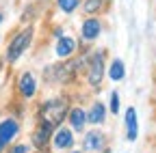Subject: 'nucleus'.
<instances>
[{
    "mask_svg": "<svg viewBox=\"0 0 156 153\" xmlns=\"http://www.w3.org/2000/svg\"><path fill=\"white\" fill-rule=\"evenodd\" d=\"M67 108H69V104H67V99H65V97H54V99L46 101V104H44V108H41V121L50 123L52 127H54V125H58V123L65 119Z\"/></svg>",
    "mask_w": 156,
    "mask_h": 153,
    "instance_id": "nucleus-1",
    "label": "nucleus"
},
{
    "mask_svg": "<svg viewBox=\"0 0 156 153\" xmlns=\"http://www.w3.org/2000/svg\"><path fill=\"white\" fill-rule=\"evenodd\" d=\"M30 39H33V28H26V30H22L15 39L11 41V45H9V61L13 63V61H17L20 56L24 54V50L30 45Z\"/></svg>",
    "mask_w": 156,
    "mask_h": 153,
    "instance_id": "nucleus-2",
    "label": "nucleus"
},
{
    "mask_svg": "<svg viewBox=\"0 0 156 153\" xmlns=\"http://www.w3.org/2000/svg\"><path fill=\"white\" fill-rule=\"evenodd\" d=\"M104 56H102V52H98V54H93V58H91V63H89V69H87V78H89V82L93 84V86H98L100 84V80H102V75H104Z\"/></svg>",
    "mask_w": 156,
    "mask_h": 153,
    "instance_id": "nucleus-3",
    "label": "nucleus"
},
{
    "mask_svg": "<svg viewBox=\"0 0 156 153\" xmlns=\"http://www.w3.org/2000/svg\"><path fill=\"white\" fill-rule=\"evenodd\" d=\"M52 125L50 123H46V121H41V125L37 127V131L33 134V142L37 145V147H44L46 142H48V138H50V134H52Z\"/></svg>",
    "mask_w": 156,
    "mask_h": 153,
    "instance_id": "nucleus-4",
    "label": "nucleus"
},
{
    "mask_svg": "<svg viewBox=\"0 0 156 153\" xmlns=\"http://www.w3.org/2000/svg\"><path fill=\"white\" fill-rule=\"evenodd\" d=\"M85 147L91 151H100L104 149V134L102 131H89L85 136Z\"/></svg>",
    "mask_w": 156,
    "mask_h": 153,
    "instance_id": "nucleus-5",
    "label": "nucleus"
},
{
    "mask_svg": "<svg viewBox=\"0 0 156 153\" xmlns=\"http://www.w3.org/2000/svg\"><path fill=\"white\" fill-rule=\"evenodd\" d=\"M17 134V123L15 121H11V119H7V121H2L0 123V140H2L5 145Z\"/></svg>",
    "mask_w": 156,
    "mask_h": 153,
    "instance_id": "nucleus-6",
    "label": "nucleus"
},
{
    "mask_svg": "<svg viewBox=\"0 0 156 153\" xmlns=\"http://www.w3.org/2000/svg\"><path fill=\"white\" fill-rule=\"evenodd\" d=\"M76 48V41L72 37H58V43H56V54L58 56H69Z\"/></svg>",
    "mask_w": 156,
    "mask_h": 153,
    "instance_id": "nucleus-7",
    "label": "nucleus"
},
{
    "mask_svg": "<svg viewBox=\"0 0 156 153\" xmlns=\"http://www.w3.org/2000/svg\"><path fill=\"white\" fill-rule=\"evenodd\" d=\"M98 35H100V22H98V20H87L83 24V37L87 41H91V39H95Z\"/></svg>",
    "mask_w": 156,
    "mask_h": 153,
    "instance_id": "nucleus-8",
    "label": "nucleus"
},
{
    "mask_svg": "<svg viewBox=\"0 0 156 153\" xmlns=\"http://www.w3.org/2000/svg\"><path fill=\"white\" fill-rule=\"evenodd\" d=\"M20 91H22L24 97H33L35 95V80L30 73H24L22 78H20Z\"/></svg>",
    "mask_w": 156,
    "mask_h": 153,
    "instance_id": "nucleus-9",
    "label": "nucleus"
},
{
    "mask_svg": "<svg viewBox=\"0 0 156 153\" xmlns=\"http://www.w3.org/2000/svg\"><path fill=\"white\" fill-rule=\"evenodd\" d=\"M126 127H128V138L134 140L136 138V112H134V108L126 110Z\"/></svg>",
    "mask_w": 156,
    "mask_h": 153,
    "instance_id": "nucleus-10",
    "label": "nucleus"
},
{
    "mask_svg": "<svg viewBox=\"0 0 156 153\" xmlns=\"http://www.w3.org/2000/svg\"><path fill=\"white\" fill-rule=\"evenodd\" d=\"M69 114V121H72V127L76 129V131H80L83 129V125H85V119H87V114L80 110V108H74L72 112H67Z\"/></svg>",
    "mask_w": 156,
    "mask_h": 153,
    "instance_id": "nucleus-11",
    "label": "nucleus"
},
{
    "mask_svg": "<svg viewBox=\"0 0 156 153\" xmlns=\"http://www.w3.org/2000/svg\"><path fill=\"white\" fill-rule=\"evenodd\" d=\"M74 138H72V131L69 129H61V131H56V136H54V145L58 149H65V147H72Z\"/></svg>",
    "mask_w": 156,
    "mask_h": 153,
    "instance_id": "nucleus-12",
    "label": "nucleus"
},
{
    "mask_svg": "<svg viewBox=\"0 0 156 153\" xmlns=\"http://www.w3.org/2000/svg\"><path fill=\"white\" fill-rule=\"evenodd\" d=\"M124 63L122 61H113V65H111V69H108V75H111V80H124Z\"/></svg>",
    "mask_w": 156,
    "mask_h": 153,
    "instance_id": "nucleus-13",
    "label": "nucleus"
},
{
    "mask_svg": "<svg viewBox=\"0 0 156 153\" xmlns=\"http://www.w3.org/2000/svg\"><path fill=\"white\" fill-rule=\"evenodd\" d=\"M87 119H89L91 123H102V121H104V106H102V104H95V106L91 108V112L87 114Z\"/></svg>",
    "mask_w": 156,
    "mask_h": 153,
    "instance_id": "nucleus-14",
    "label": "nucleus"
},
{
    "mask_svg": "<svg viewBox=\"0 0 156 153\" xmlns=\"http://www.w3.org/2000/svg\"><path fill=\"white\" fill-rule=\"evenodd\" d=\"M58 7H61L65 13H72L78 7V0H58Z\"/></svg>",
    "mask_w": 156,
    "mask_h": 153,
    "instance_id": "nucleus-15",
    "label": "nucleus"
},
{
    "mask_svg": "<svg viewBox=\"0 0 156 153\" xmlns=\"http://www.w3.org/2000/svg\"><path fill=\"white\" fill-rule=\"evenodd\" d=\"M100 5H102V0H87V2H85V11L87 13H95L98 9H100Z\"/></svg>",
    "mask_w": 156,
    "mask_h": 153,
    "instance_id": "nucleus-16",
    "label": "nucleus"
},
{
    "mask_svg": "<svg viewBox=\"0 0 156 153\" xmlns=\"http://www.w3.org/2000/svg\"><path fill=\"white\" fill-rule=\"evenodd\" d=\"M111 110H113V112L119 110V95H117V93L111 95Z\"/></svg>",
    "mask_w": 156,
    "mask_h": 153,
    "instance_id": "nucleus-17",
    "label": "nucleus"
},
{
    "mask_svg": "<svg viewBox=\"0 0 156 153\" xmlns=\"http://www.w3.org/2000/svg\"><path fill=\"white\" fill-rule=\"evenodd\" d=\"M11 153H26V147H22V145H20V147H13Z\"/></svg>",
    "mask_w": 156,
    "mask_h": 153,
    "instance_id": "nucleus-18",
    "label": "nucleus"
},
{
    "mask_svg": "<svg viewBox=\"0 0 156 153\" xmlns=\"http://www.w3.org/2000/svg\"><path fill=\"white\" fill-rule=\"evenodd\" d=\"M2 147H5V142H2V140H0V151H2Z\"/></svg>",
    "mask_w": 156,
    "mask_h": 153,
    "instance_id": "nucleus-19",
    "label": "nucleus"
},
{
    "mask_svg": "<svg viewBox=\"0 0 156 153\" xmlns=\"http://www.w3.org/2000/svg\"><path fill=\"white\" fill-rule=\"evenodd\" d=\"M0 22H2V13H0Z\"/></svg>",
    "mask_w": 156,
    "mask_h": 153,
    "instance_id": "nucleus-20",
    "label": "nucleus"
}]
</instances>
